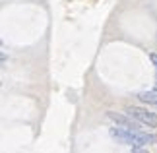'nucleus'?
I'll return each instance as SVG.
<instances>
[{
  "label": "nucleus",
  "instance_id": "obj_1",
  "mask_svg": "<svg viewBox=\"0 0 157 153\" xmlns=\"http://www.w3.org/2000/svg\"><path fill=\"white\" fill-rule=\"evenodd\" d=\"M126 113H128V116L136 118L138 122L146 124L147 128H157V114L151 113V111H147V109H142V107H128V109H126Z\"/></svg>",
  "mask_w": 157,
  "mask_h": 153
},
{
  "label": "nucleus",
  "instance_id": "obj_2",
  "mask_svg": "<svg viewBox=\"0 0 157 153\" xmlns=\"http://www.w3.org/2000/svg\"><path fill=\"white\" fill-rule=\"evenodd\" d=\"M107 118L109 120H113L117 126H120V128H126V130H140L138 128V124L134 120H132V116L128 118V116H124V114H118V113H113V111H109L107 113Z\"/></svg>",
  "mask_w": 157,
  "mask_h": 153
},
{
  "label": "nucleus",
  "instance_id": "obj_3",
  "mask_svg": "<svg viewBox=\"0 0 157 153\" xmlns=\"http://www.w3.org/2000/svg\"><path fill=\"white\" fill-rule=\"evenodd\" d=\"M149 143H157L155 134H147L140 130L132 132V147H144V145H149Z\"/></svg>",
  "mask_w": 157,
  "mask_h": 153
},
{
  "label": "nucleus",
  "instance_id": "obj_4",
  "mask_svg": "<svg viewBox=\"0 0 157 153\" xmlns=\"http://www.w3.org/2000/svg\"><path fill=\"white\" fill-rule=\"evenodd\" d=\"M138 99L146 105H151V107H157V91H142L138 95Z\"/></svg>",
  "mask_w": 157,
  "mask_h": 153
},
{
  "label": "nucleus",
  "instance_id": "obj_5",
  "mask_svg": "<svg viewBox=\"0 0 157 153\" xmlns=\"http://www.w3.org/2000/svg\"><path fill=\"white\" fill-rule=\"evenodd\" d=\"M149 58H151V62H153L155 70H157V54H155V52H151V54H149Z\"/></svg>",
  "mask_w": 157,
  "mask_h": 153
},
{
  "label": "nucleus",
  "instance_id": "obj_6",
  "mask_svg": "<svg viewBox=\"0 0 157 153\" xmlns=\"http://www.w3.org/2000/svg\"><path fill=\"white\" fill-rule=\"evenodd\" d=\"M132 153H146V151H142L140 147H134V151H132Z\"/></svg>",
  "mask_w": 157,
  "mask_h": 153
},
{
  "label": "nucleus",
  "instance_id": "obj_7",
  "mask_svg": "<svg viewBox=\"0 0 157 153\" xmlns=\"http://www.w3.org/2000/svg\"><path fill=\"white\" fill-rule=\"evenodd\" d=\"M155 91H157V82H155Z\"/></svg>",
  "mask_w": 157,
  "mask_h": 153
}]
</instances>
